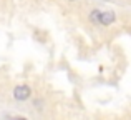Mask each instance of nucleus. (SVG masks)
I'll return each mask as SVG.
<instances>
[{
	"instance_id": "f257e3e1",
	"label": "nucleus",
	"mask_w": 131,
	"mask_h": 120,
	"mask_svg": "<svg viewBox=\"0 0 131 120\" xmlns=\"http://www.w3.org/2000/svg\"><path fill=\"white\" fill-rule=\"evenodd\" d=\"M13 97L17 98V100H27V98L30 97V87H27V85H18V87H15V90H13Z\"/></svg>"
},
{
	"instance_id": "f03ea898",
	"label": "nucleus",
	"mask_w": 131,
	"mask_h": 120,
	"mask_svg": "<svg viewBox=\"0 0 131 120\" xmlns=\"http://www.w3.org/2000/svg\"><path fill=\"white\" fill-rule=\"evenodd\" d=\"M115 22V13L113 12H100V20L98 23H103V25H110V23Z\"/></svg>"
},
{
	"instance_id": "7ed1b4c3",
	"label": "nucleus",
	"mask_w": 131,
	"mask_h": 120,
	"mask_svg": "<svg viewBox=\"0 0 131 120\" xmlns=\"http://www.w3.org/2000/svg\"><path fill=\"white\" fill-rule=\"evenodd\" d=\"M90 20H91L93 23H98V20H100V10H93V12L90 13Z\"/></svg>"
}]
</instances>
